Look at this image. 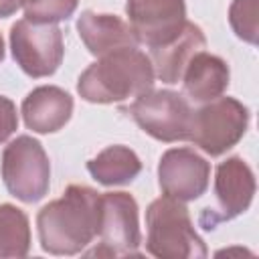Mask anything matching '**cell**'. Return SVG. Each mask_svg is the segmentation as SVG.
Segmentation results:
<instances>
[{
  "label": "cell",
  "instance_id": "3",
  "mask_svg": "<svg viewBox=\"0 0 259 259\" xmlns=\"http://www.w3.org/2000/svg\"><path fill=\"white\" fill-rule=\"evenodd\" d=\"M146 249L160 259H200L206 247L196 235L188 208L172 198H156L146 210Z\"/></svg>",
  "mask_w": 259,
  "mask_h": 259
},
{
  "label": "cell",
  "instance_id": "13",
  "mask_svg": "<svg viewBox=\"0 0 259 259\" xmlns=\"http://www.w3.org/2000/svg\"><path fill=\"white\" fill-rule=\"evenodd\" d=\"M73 113V97L55 85L32 89L22 101V117L28 130L53 134L61 130Z\"/></svg>",
  "mask_w": 259,
  "mask_h": 259
},
{
  "label": "cell",
  "instance_id": "2",
  "mask_svg": "<svg viewBox=\"0 0 259 259\" xmlns=\"http://www.w3.org/2000/svg\"><path fill=\"white\" fill-rule=\"evenodd\" d=\"M154 77L150 57L136 47H123L89 65L79 77L77 91L91 103H117L150 91Z\"/></svg>",
  "mask_w": 259,
  "mask_h": 259
},
{
  "label": "cell",
  "instance_id": "5",
  "mask_svg": "<svg viewBox=\"0 0 259 259\" xmlns=\"http://www.w3.org/2000/svg\"><path fill=\"white\" fill-rule=\"evenodd\" d=\"M2 178L8 192L18 200H40L51 182V164L40 142L30 136L12 140L2 154Z\"/></svg>",
  "mask_w": 259,
  "mask_h": 259
},
{
  "label": "cell",
  "instance_id": "11",
  "mask_svg": "<svg viewBox=\"0 0 259 259\" xmlns=\"http://www.w3.org/2000/svg\"><path fill=\"white\" fill-rule=\"evenodd\" d=\"M214 192L221 206V214L217 221H229L245 212L255 194V176L245 160L233 156L217 166L214 176ZM212 223V225H214Z\"/></svg>",
  "mask_w": 259,
  "mask_h": 259
},
{
  "label": "cell",
  "instance_id": "6",
  "mask_svg": "<svg viewBox=\"0 0 259 259\" xmlns=\"http://www.w3.org/2000/svg\"><path fill=\"white\" fill-rule=\"evenodd\" d=\"M249 109L233 97H217L192 111L190 140L210 156L231 150L247 132Z\"/></svg>",
  "mask_w": 259,
  "mask_h": 259
},
{
  "label": "cell",
  "instance_id": "17",
  "mask_svg": "<svg viewBox=\"0 0 259 259\" xmlns=\"http://www.w3.org/2000/svg\"><path fill=\"white\" fill-rule=\"evenodd\" d=\"M28 249V217L14 204H0V257H24Z\"/></svg>",
  "mask_w": 259,
  "mask_h": 259
},
{
  "label": "cell",
  "instance_id": "4",
  "mask_svg": "<svg viewBox=\"0 0 259 259\" xmlns=\"http://www.w3.org/2000/svg\"><path fill=\"white\" fill-rule=\"evenodd\" d=\"M99 247L89 257H127L140 255L142 243L138 223V202L127 192H105L99 196L97 233Z\"/></svg>",
  "mask_w": 259,
  "mask_h": 259
},
{
  "label": "cell",
  "instance_id": "9",
  "mask_svg": "<svg viewBox=\"0 0 259 259\" xmlns=\"http://www.w3.org/2000/svg\"><path fill=\"white\" fill-rule=\"evenodd\" d=\"M125 12L138 42L150 49L170 42L186 22L184 0H127Z\"/></svg>",
  "mask_w": 259,
  "mask_h": 259
},
{
  "label": "cell",
  "instance_id": "10",
  "mask_svg": "<svg viewBox=\"0 0 259 259\" xmlns=\"http://www.w3.org/2000/svg\"><path fill=\"white\" fill-rule=\"evenodd\" d=\"M210 178V164L192 148H172L158 164V182L166 196L180 202L204 194Z\"/></svg>",
  "mask_w": 259,
  "mask_h": 259
},
{
  "label": "cell",
  "instance_id": "1",
  "mask_svg": "<svg viewBox=\"0 0 259 259\" xmlns=\"http://www.w3.org/2000/svg\"><path fill=\"white\" fill-rule=\"evenodd\" d=\"M99 192L71 184L61 198L45 204L36 214L40 247L53 255L81 253L97 233Z\"/></svg>",
  "mask_w": 259,
  "mask_h": 259
},
{
  "label": "cell",
  "instance_id": "20",
  "mask_svg": "<svg viewBox=\"0 0 259 259\" xmlns=\"http://www.w3.org/2000/svg\"><path fill=\"white\" fill-rule=\"evenodd\" d=\"M16 127H18L16 107L8 97L0 95V144L6 142L14 134Z\"/></svg>",
  "mask_w": 259,
  "mask_h": 259
},
{
  "label": "cell",
  "instance_id": "22",
  "mask_svg": "<svg viewBox=\"0 0 259 259\" xmlns=\"http://www.w3.org/2000/svg\"><path fill=\"white\" fill-rule=\"evenodd\" d=\"M4 59V40H2V36H0V61Z\"/></svg>",
  "mask_w": 259,
  "mask_h": 259
},
{
  "label": "cell",
  "instance_id": "19",
  "mask_svg": "<svg viewBox=\"0 0 259 259\" xmlns=\"http://www.w3.org/2000/svg\"><path fill=\"white\" fill-rule=\"evenodd\" d=\"M257 14L259 0H233L229 8V22L239 38L255 45L257 42Z\"/></svg>",
  "mask_w": 259,
  "mask_h": 259
},
{
  "label": "cell",
  "instance_id": "18",
  "mask_svg": "<svg viewBox=\"0 0 259 259\" xmlns=\"http://www.w3.org/2000/svg\"><path fill=\"white\" fill-rule=\"evenodd\" d=\"M20 4L24 6V16L28 20L57 24L77 10L79 0H20Z\"/></svg>",
  "mask_w": 259,
  "mask_h": 259
},
{
  "label": "cell",
  "instance_id": "12",
  "mask_svg": "<svg viewBox=\"0 0 259 259\" xmlns=\"http://www.w3.org/2000/svg\"><path fill=\"white\" fill-rule=\"evenodd\" d=\"M206 47L204 32L194 22H184L182 30L166 45L150 49L154 75L164 83H178L188 61Z\"/></svg>",
  "mask_w": 259,
  "mask_h": 259
},
{
  "label": "cell",
  "instance_id": "14",
  "mask_svg": "<svg viewBox=\"0 0 259 259\" xmlns=\"http://www.w3.org/2000/svg\"><path fill=\"white\" fill-rule=\"evenodd\" d=\"M77 30L91 55L101 57L123 47H136L138 38L130 22L113 14H97L85 10L77 20Z\"/></svg>",
  "mask_w": 259,
  "mask_h": 259
},
{
  "label": "cell",
  "instance_id": "15",
  "mask_svg": "<svg viewBox=\"0 0 259 259\" xmlns=\"http://www.w3.org/2000/svg\"><path fill=\"white\" fill-rule=\"evenodd\" d=\"M184 91L190 99L198 103L212 101L223 95V91L229 87V65L210 53L198 51L186 65L184 73Z\"/></svg>",
  "mask_w": 259,
  "mask_h": 259
},
{
  "label": "cell",
  "instance_id": "7",
  "mask_svg": "<svg viewBox=\"0 0 259 259\" xmlns=\"http://www.w3.org/2000/svg\"><path fill=\"white\" fill-rule=\"evenodd\" d=\"M136 123L160 142L190 140L192 109L188 101L170 89H150L127 107Z\"/></svg>",
  "mask_w": 259,
  "mask_h": 259
},
{
  "label": "cell",
  "instance_id": "21",
  "mask_svg": "<svg viewBox=\"0 0 259 259\" xmlns=\"http://www.w3.org/2000/svg\"><path fill=\"white\" fill-rule=\"evenodd\" d=\"M20 6V0H0V18L12 16Z\"/></svg>",
  "mask_w": 259,
  "mask_h": 259
},
{
  "label": "cell",
  "instance_id": "16",
  "mask_svg": "<svg viewBox=\"0 0 259 259\" xmlns=\"http://www.w3.org/2000/svg\"><path fill=\"white\" fill-rule=\"evenodd\" d=\"M87 170L103 186H117L132 182L140 174L142 162L130 148L109 146L87 162Z\"/></svg>",
  "mask_w": 259,
  "mask_h": 259
},
{
  "label": "cell",
  "instance_id": "8",
  "mask_svg": "<svg viewBox=\"0 0 259 259\" xmlns=\"http://www.w3.org/2000/svg\"><path fill=\"white\" fill-rule=\"evenodd\" d=\"M10 49L28 77H49L59 69L65 55L63 32L57 24L22 18L10 28Z\"/></svg>",
  "mask_w": 259,
  "mask_h": 259
}]
</instances>
